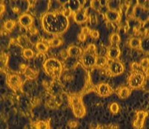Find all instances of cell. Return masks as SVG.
Instances as JSON below:
<instances>
[{
	"mask_svg": "<svg viewBox=\"0 0 149 129\" xmlns=\"http://www.w3.org/2000/svg\"><path fill=\"white\" fill-rule=\"evenodd\" d=\"M42 26L45 31L49 34H60L67 30L70 20L62 10L48 12L42 16Z\"/></svg>",
	"mask_w": 149,
	"mask_h": 129,
	"instance_id": "6da1fadb",
	"label": "cell"
},
{
	"mask_svg": "<svg viewBox=\"0 0 149 129\" xmlns=\"http://www.w3.org/2000/svg\"><path fill=\"white\" fill-rule=\"evenodd\" d=\"M42 66L46 74L52 78H59L63 72V65L61 61L54 58L46 60Z\"/></svg>",
	"mask_w": 149,
	"mask_h": 129,
	"instance_id": "7a4b0ae2",
	"label": "cell"
},
{
	"mask_svg": "<svg viewBox=\"0 0 149 129\" xmlns=\"http://www.w3.org/2000/svg\"><path fill=\"white\" fill-rule=\"evenodd\" d=\"M70 104L72 109L73 114L77 118L84 117L86 114V109L82 102L81 97L78 95L70 96Z\"/></svg>",
	"mask_w": 149,
	"mask_h": 129,
	"instance_id": "3957f363",
	"label": "cell"
},
{
	"mask_svg": "<svg viewBox=\"0 0 149 129\" xmlns=\"http://www.w3.org/2000/svg\"><path fill=\"white\" fill-rule=\"evenodd\" d=\"M145 81L144 75L140 72H134L127 79V83L131 88H139Z\"/></svg>",
	"mask_w": 149,
	"mask_h": 129,
	"instance_id": "277c9868",
	"label": "cell"
},
{
	"mask_svg": "<svg viewBox=\"0 0 149 129\" xmlns=\"http://www.w3.org/2000/svg\"><path fill=\"white\" fill-rule=\"evenodd\" d=\"M125 70V66L124 64L119 61H113L109 65L108 72L110 75L113 76L119 75L122 74Z\"/></svg>",
	"mask_w": 149,
	"mask_h": 129,
	"instance_id": "5b68a950",
	"label": "cell"
},
{
	"mask_svg": "<svg viewBox=\"0 0 149 129\" xmlns=\"http://www.w3.org/2000/svg\"><path fill=\"white\" fill-rule=\"evenodd\" d=\"M148 116V113L144 110H139L136 113V118L133 122V126L136 129H140L143 127L146 119Z\"/></svg>",
	"mask_w": 149,
	"mask_h": 129,
	"instance_id": "8992f818",
	"label": "cell"
},
{
	"mask_svg": "<svg viewBox=\"0 0 149 129\" xmlns=\"http://www.w3.org/2000/svg\"><path fill=\"white\" fill-rule=\"evenodd\" d=\"M8 84L11 89L17 90L21 87L22 84V81L18 75H10L8 77Z\"/></svg>",
	"mask_w": 149,
	"mask_h": 129,
	"instance_id": "52a82bcc",
	"label": "cell"
},
{
	"mask_svg": "<svg viewBox=\"0 0 149 129\" xmlns=\"http://www.w3.org/2000/svg\"><path fill=\"white\" fill-rule=\"evenodd\" d=\"M95 58L96 57L93 54L86 52L82 54L81 61L84 66H86V68H90L95 65Z\"/></svg>",
	"mask_w": 149,
	"mask_h": 129,
	"instance_id": "ba28073f",
	"label": "cell"
},
{
	"mask_svg": "<svg viewBox=\"0 0 149 129\" xmlns=\"http://www.w3.org/2000/svg\"><path fill=\"white\" fill-rule=\"evenodd\" d=\"M97 92L100 96H109L113 93V90L110 87V85L105 83H101L97 87Z\"/></svg>",
	"mask_w": 149,
	"mask_h": 129,
	"instance_id": "9c48e42d",
	"label": "cell"
},
{
	"mask_svg": "<svg viewBox=\"0 0 149 129\" xmlns=\"http://www.w3.org/2000/svg\"><path fill=\"white\" fill-rule=\"evenodd\" d=\"M87 19H88V17H87L86 9H81V10H78V11H77L76 13L74 14V22L78 24L83 23V22H86L87 20Z\"/></svg>",
	"mask_w": 149,
	"mask_h": 129,
	"instance_id": "30bf717a",
	"label": "cell"
},
{
	"mask_svg": "<svg viewBox=\"0 0 149 129\" xmlns=\"http://www.w3.org/2000/svg\"><path fill=\"white\" fill-rule=\"evenodd\" d=\"M34 19L33 17L29 14H24L20 16L19 19V22L20 24L22 27L28 28L30 27L33 23Z\"/></svg>",
	"mask_w": 149,
	"mask_h": 129,
	"instance_id": "8fae6325",
	"label": "cell"
},
{
	"mask_svg": "<svg viewBox=\"0 0 149 129\" xmlns=\"http://www.w3.org/2000/svg\"><path fill=\"white\" fill-rule=\"evenodd\" d=\"M105 17L109 22H118L120 19V14L117 10H108L105 12Z\"/></svg>",
	"mask_w": 149,
	"mask_h": 129,
	"instance_id": "7c38bea8",
	"label": "cell"
},
{
	"mask_svg": "<svg viewBox=\"0 0 149 129\" xmlns=\"http://www.w3.org/2000/svg\"><path fill=\"white\" fill-rule=\"evenodd\" d=\"M68 3V8H70V10L71 11L74 12V13H76L77 11L80 10L81 9V7L83 6L82 4H84V1H78V0H70L69 2H67Z\"/></svg>",
	"mask_w": 149,
	"mask_h": 129,
	"instance_id": "4fadbf2b",
	"label": "cell"
},
{
	"mask_svg": "<svg viewBox=\"0 0 149 129\" xmlns=\"http://www.w3.org/2000/svg\"><path fill=\"white\" fill-rule=\"evenodd\" d=\"M121 51L119 50V48L116 45L110 46L108 49V51H107V56L110 58V60H113V61H115L117 58H119V55H120Z\"/></svg>",
	"mask_w": 149,
	"mask_h": 129,
	"instance_id": "5bb4252c",
	"label": "cell"
},
{
	"mask_svg": "<svg viewBox=\"0 0 149 129\" xmlns=\"http://www.w3.org/2000/svg\"><path fill=\"white\" fill-rule=\"evenodd\" d=\"M69 56L73 57V58H78L82 56L83 54V50L81 47L77 46H72L68 48L67 50Z\"/></svg>",
	"mask_w": 149,
	"mask_h": 129,
	"instance_id": "9a60e30c",
	"label": "cell"
},
{
	"mask_svg": "<svg viewBox=\"0 0 149 129\" xmlns=\"http://www.w3.org/2000/svg\"><path fill=\"white\" fill-rule=\"evenodd\" d=\"M61 99L60 98V96H53L51 99L48 100V102H46V106L49 108L54 109L56 107H58L61 104Z\"/></svg>",
	"mask_w": 149,
	"mask_h": 129,
	"instance_id": "2e32d148",
	"label": "cell"
},
{
	"mask_svg": "<svg viewBox=\"0 0 149 129\" xmlns=\"http://www.w3.org/2000/svg\"><path fill=\"white\" fill-rule=\"evenodd\" d=\"M118 96L121 99H127L130 94V89L128 87H122L118 90Z\"/></svg>",
	"mask_w": 149,
	"mask_h": 129,
	"instance_id": "e0dca14e",
	"label": "cell"
},
{
	"mask_svg": "<svg viewBox=\"0 0 149 129\" xmlns=\"http://www.w3.org/2000/svg\"><path fill=\"white\" fill-rule=\"evenodd\" d=\"M129 46L134 50H139L142 46V40L137 38H131L129 41Z\"/></svg>",
	"mask_w": 149,
	"mask_h": 129,
	"instance_id": "ac0fdd59",
	"label": "cell"
},
{
	"mask_svg": "<svg viewBox=\"0 0 149 129\" xmlns=\"http://www.w3.org/2000/svg\"><path fill=\"white\" fill-rule=\"evenodd\" d=\"M107 58L104 56H97L95 58V65L100 68L104 67L107 64Z\"/></svg>",
	"mask_w": 149,
	"mask_h": 129,
	"instance_id": "d6986e66",
	"label": "cell"
},
{
	"mask_svg": "<svg viewBox=\"0 0 149 129\" xmlns=\"http://www.w3.org/2000/svg\"><path fill=\"white\" fill-rule=\"evenodd\" d=\"M34 128L37 129H49L50 128L49 121H38L34 124Z\"/></svg>",
	"mask_w": 149,
	"mask_h": 129,
	"instance_id": "ffe728a7",
	"label": "cell"
},
{
	"mask_svg": "<svg viewBox=\"0 0 149 129\" xmlns=\"http://www.w3.org/2000/svg\"><path fill=\"white\" fill-rule=\"evenodd\" d=\"M24 74H25L26 78H29V79H34V78H36V77L37 76V72L34 71L32 69L29 68V67H27V68L25 70Z\"/></svg>",
	"mask_w": 149,
	"mask_h": 129,
	"instance_id": "44dd1931",
	"label": "cell"
},
{
	"mask_svg": "<svg viewBox=\"0 0 149 129\" xmlns=\"http://www.w3.org/2000/svg\"><path fill=\"white\" fill-rule=\"evenodd\" d=\"M36 49H37L40 52L45 53L49 50V46L46 45V43L42 42H37L36 43Z\"/></svg>",
	"mask_w": 149,
	"mask_h": 129,
	"instance_id": "7402d4cb",
	"label": "cell"
},
{
	"mask_svg": "<svg viewBox=\"0 0 149 129\" xmlns=\"http://www.w3.org/2000/svg\"><path fill=\"white\" fill-rule=\"evenodd\" d=\"M63 40L60 38H54L49 42V46L51 47H57L62 44Z\"/></svg>",
	"mask_w": 149,
	"mask_h": 129,
	"instance_id": "603a6c76",
	"label": "cell"
},
{
	"mask_svg": "<svg viewBox=\"0 0 149 129\" xmlns=\"http://www.w3.org/2000/svg\"><path fill=\"white\" fill-rule=\"evenodd\" d=\"M15 25H16L15 21L9 20L6 21V22L4 23V29H5L6 31H10L13 30V29L14 28Z\"/></svg>",
	"mask_w": 149,
	"mask_h": 129,
	"instance_id": "cb8c5ba5",
	"label": "cell"
},
{
	"mask_svg": "<svg viewBox=\"0 0 149 129\" xmlns=\"http://www.w3.org/2000/svg\"><path fill=\"white\" fill-rule=\"evenodd\" d=\"M110 43H111L113 45H116V46L117 44H119V43L121 41V38L120 36L119 35L116 33H113V34H112L111 36H110Z\"/></svg>",
	"mask_w": 149,
	"mask_h": 129,
	"instance_id": "d4e9b609",
	"label": "cell"
},
{
	"mask_svg": "<svg viewBox=\"0 0 149 129\" xmlns=\"http://www.w3.org/2000/svg\"><path fill=\"white\" fill-rule=\"evenodd\" d=\"M23 56L25 57L27 59H30V58H32L34 55V52L31 49H29V48H26L24 49L23 50Z\"/></svg>",
	"mask_w": 149,
	"mask_h": 129,
	"instance_id": "484cf974",
	"label": "cell"
},
{
	"mask_svg": "<svg viewBox=\"0 0 149 129\" xmlns=\"http://www.w3.org/2000/svg\"><path fill=\"white\" fill-rule=\"evenodd\" d=\"M148 65H149V60L148 58H145L141 60L140 61V66L141 68L144 70L145 72H148Z\"/></svg>",
	"mask_w": 149,
	"mask_h": 129,
	"instance_id": "4316f807",
	"label": "cell"
},
{
	"mask_svg": "<svg viewBox=\"0 0 149 129\" xmlns=\"http://www.w3.org/2000/svg\"><path fill=\"white\" fill-rule=\"evenodd\" d=\"M110 112L113 114H117L119 112V106L116 102H112L110 105Z\"/></svg>",
	"mask_w": 149,
	"mask_h": 129,
	"instance_id": "83f0119b",
	"label": "cell"
},
{
	"mask_svg": "<svg viewBox=\"0 0 149 129\" xmlns=\"http://www.w3.org/2000/svg\"><path fill=\"white\" fill-rule=\"evenodd\" d=\"M17 42L19 43V44L22 47H25V46H27L28 44V38H26V36H19L18 38H17Z\"/></svg>",
	"mask_w": 149,
	"mask_h": 129,
	"instance_id": "f1b7e54d",
	"label": "cell"
},
{
	"mask_svg": "<svg viewBox=\"0 0 149 129\" xmlns=\"http://www.w3.org/2000/svg\"><path fill=\"white\" fill-rule=\"evenodd\" d=\"M91 7L93 10H100V8H102L100 1H98V0H93V1H91Z\"/></svg>",
	"mask_w": 149,
	"mask_h": 129,
	"instance_id": "f546056e",
	"label": "cell"
},
{
	"mask_svg": "<svg viewBox=\"0 0 149 129\" xmlns=\"http://www.w3.org/2000/svg\"><path fill=\"white\" fill-rule=\"evenodd\" d=\"M95 50H96V47H95V46L94 44H93V43H91V44L89 45L87 49H86V52L94 54V53L95 52Z\"/></svg>",
	"mask_w": 149,
	"mask_h": 129,
	"instance_id": "4dcf8cb0",
	"label": "cell"
},
{
	"mask_svg": "<svg viewBox=\"0 0 149 129\" xmlns=\"http://www.w3.org/2000/svg\"><path fill=\"white\" fill-rule=\"evenodd\" d=\"M90 34L91 36V38H93V39H98L99 38V36H100V34L97 30L90 31Z\"/></svg>",
	"mask_w": 149,
	"mask_h": 129,
	"instance_id": "1f68e13d",
	"label": "cell"
},
{
	"mask_svg": "<svg viewBox=\"0 0 149 129\" xmlns=\"http://www.w3.org/2000/svg\"><path fill=\"white\" fill-rule=\"evenodd\" d=\"M90 22H91V24L93 25V26L96 25L97 22H98V19H97L96 16L95 14H91L90 15Z\"/></svg>",
	"mask_w": 149,
	"mask_h": 129,
	"instance_id": "d6a6232c",
	"label": "cell"
},
{
	"mask_svg": "<svg viewBox=\"0 0 149 129\" xmlns=\"http://www.w3.org/2000/svg\"><path fill=\"white\" fill-rule=\"evenodd\" d=\"M131 67H132V70L134 72H139V69L141 68L140 66L136 63H133L131 65Z\"/></svg>",
	"mask_w": 149,
	"mask_h": 129,
	"instance_id": "836d02e7",
	"label": "cell"
},
{
	"mask_svg": "<svg viewBox=\"0 0 149 129\" xmlns=\"http://www.w3.org/2000/svg\"><path fill=\"white\" fill-rule=\"evenodd\" d=\"M61 56L63 59H66L69 57V54H68L67 50H63L61 52Z\"/></svg>",
	"mask_w": 149,
	"mask_h": 129,
	"instance_id": "e575fe53",
	"label": "cell"
},
{
	"mask_svg": "<svg viewBox=\"0 0 149 129\" xmlns=\"http://www.w3.org/2000/svg\"><path fill=\"white\" fill-rule=\"evenodd\" d=\"M90 30L89 29V27L87 26H85V27L82 28V30H81V33L82 34H85V35H87L88 34H90Z\"/></svg>",
	"mask_w": 149,
	"mask_h": 129,
	"instance_id": "d590c367",
	"label": "cell"
},
{
	"mask_svg": "<svg viewBox=\"0 0 149 129\" xmlns=\"http://www.w3.org/2000/svg\"><path fill=\"white\" fill-rule=\"evenodd\" d=\"M77 126H78V122L76 121L72 120V121H70L69 122V126H70L71 128H76Z\"/></svg>",
	"mask_w": 149,
	"mask_h": 129,
	"instance_id": "8d00e7d4",
	"label": "cell"
},
{
	"mask_svg": "<svg viewBox=\"0 0 149 129\" xmlns=\"http://www.w3.org/2000/svg\"><path fill=\"white\" fill-rule=\"evenodd\" d=\"M86 38V35L82 34V33H81V34L78 35V39H79L80 41H81V42H84V41H85Z\"/></svg>",
	"mask_w": 149,
	"mask_h": 129,
	"instance_id": "74e56055",
	"label": "cell"
},
{
	"mask_svg": "<svg viewBox=\"0 0 149 129\" xmlns=\"http://www.w3.org/2000/svg\"><path fill=\"white\" fill-rule=\"evenodd\" d=\"M5 5H4V4H2V3H1V15H2L4 12H5Z\"/></svg>",
	"mask_w": 149,
	"mask_h": 129,
	"instance_id": "f35d334b",
	"label": "cell"
},
{
	"mask_svg": "<svg viewBox=\"0 0 149 129\" xmlns=\"http://www.w3.org/2000/svg\"><path fill=\"white\" fill-rule=\"evenodd\" d=\"M30 32L31 33V34H33V35H34V34H36V33H37V30H36V29H32V28H31Z\"/></svg>",
	"mask_w": 149,
	"mask_h": 129,
	"instance_id": "ab89813d",
	"label": "cell"
},
{
	"mask_svg": "<svg viewBox=\"0 0 149 129\" xmlns=\"http://www.w3.org/2000/svg\"><path fill=\"white\" fill-rule=\"evenodd\" d=\"M107 1H100V3H101V6L102 7H104V6H105L106 5V4H107Z\"/></svg>",
	"mask_w": 149,
	"mask_h": 129,
	"instance_id": "60d3db41",
	"label": "cell"
}]
</instances>
